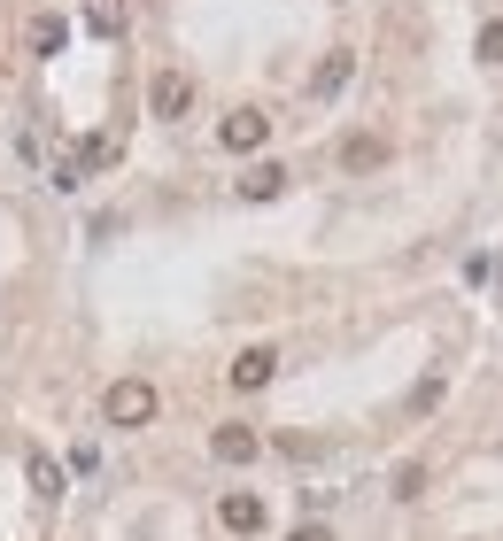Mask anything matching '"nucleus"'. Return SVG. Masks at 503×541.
Returning <instances> with one entry per match:
<instances>
[{
  "mask_svg": "<svg viewBox=\"0 0 503 541\" xmlns=\"http://www.w3.org/2000/svg\"><path fill=\"white\" fill-rule=\"evenodd\" d=\"M101 418H109V426H148L155 418V387L148 379H117V387L101 395Z\"/></svg>",
  "mask_w": 503,
  "mask_h": 541,
  "instance_id": "nucleus-1",
  "label": "nucleus"
},
{
  "mask_svg": "<svg viewBox=\"0 0 503 541\" xmlns=\"http://www.w3.org/2000/svg\"><path fill=\"white\" fill-rule=\"evenodd\" d=\"M148 109H155V116H186V109H194V78H186V70H155Z\"/></svg>",
  "mask_w": 503,
  "mask_h": 541,
  "instance_id": "nucleus-2",
  "label": "nucleus"
},
{
  "mask_svg": "<svg viewBox=\"0 0 503 541\" xmlns=\"http://www.w3.org/2000/svg\"><path fill=\"white\" fill-rule=\"evenodd\" d=\"M264 132H271V116H264V109H233V116H225V132H217V140L233 147V155H256V147H264Z\"/></svg>",
  "mask_w": 503,
  "mask_h": 541,
  "instance_id": "nucleus-3",
  "label": "nucleus"
},
{
  "mask_svg": "<svg viewBox=\"0 0 503 541\" xmlns=\"http://www.w3.org/2000/svg\"><path fill=\"white\" fill-rule=\"evenodd\" d=\"M380 163H387L380 132H349V140H341V171H380Z\"/></svg>",
  "mask_w": 503,
  "mask_h": 541,
  "instance_id": "nucleus-4",
  "label": "nucleus"
},
{
  "mask_svg": "<svg viewBox=\"0 0 503 541\" xmlns=\"http://www.w3.org/2000/svg\"><path fill=\"white\" fill-rule=\"evenodd\" d=\"M271 371H279V356H271V348H240L233 387H240V395H256V387H271Z\"/></svg>",
  "mask_w": 503,
  "mask_h": 541,
  "instance_id": "nucleus-5",
  "label": "nucleus"
},
{
  "mask_svg": "<svg viewBox=\"0 0 503 541\" xmlns=\"http://www.w3.org/2000/svg\"><path fill=\"white\" fill-rule=\"evenodd\" d=\"M271 194H287V171H279V163H256V171H240V201H271Z\"/></svg>",
  "mask_w": 503,
  "mask_h": 541,
  "instance_id": "nucleus-6",
  "label": "nucleus"
},
{
  "mask_svg": "<svg viewBox=\"0 0 503 541\" xmlns=\"http://www.w3.org/2000/svg\"><path fill=\"white\" fill-rule=\"evenodd\" d=\"M349 70H356L349 47H341V55H326V62H318V78H310V93H318V101H333V93L349 86Z\"/></svg>",
  "mask_w": 503,
  "mask_h": 541,
  "instance_id": "nucleus-7",
  "label": "nucleus"
},
{
  "mask_svg": "<svg viewBox=\"0 0 503 541\" xmlns=\"http://www.w3.org/2000/svg\"><path fill=\"white\" fill-rule=\"evenodd\" d=\"M217 518H225L233 534H256V526H264V503H256V495H225V503H217Z\"/></svg>",
  "mask_w": 503,
  "mask_h": 541,
  "instance_id": "nucleus-8",
  "label": "nucleus"
},
{
  "mask_svg": "<svg viewBox=\"0 0 503 541\" xmlns=\"http://www.w3.org/2000/svg\"><path fill=\"white\" fill-rule=\"evenodd\" d=\"M209 449L225 456V464H248V456H256V433H248V426H217V441H209Z\"/></svg>",
  "mask_w": 503,
  "mask_h": 541,
  "instance_id": "nucleus-9",
  "label": "nucleus"
},
{
  "mask_svg": "<svg viewBox=\"0 0 503 541\" xmlns=\"http://www.w3.org/2000/svg\"><path fill=\"white\" fill-rule=\"evenodd\" d=\"M31 47H39V55H55V47H62V24H55V16H39V24H31Z\"/></svg>",
  "mask_w": 503,
  "mask_h": 541,
  "instance_id": "nucleus-10",
  "label": "nucleus"
},
{
  "mask_svg": "<svg viewBox=\"0 0 503 541\" xmlns=\"http://www.w3.org/2000/svg\"><path fill=\"white\" fill-rule=\"evenodd\" d=\"M480 55H488V62H503V24H480Z\"/></svg>",
  "mask_w": 503,
  "mask_h": 541,
  "instance_id": "nucleus-11",
  "label": "nucleus"
},
{
  "mask_svg": "<svg viewBox=\"0 0 503 541\" xmlns=\"http://www.w3.org/2000/svg\"><path fill=\"white\" fill-rule=\"evenodd\" d=\"M295 541H333V534H326V526H302V534H295Z\"/></svg>",
  "mask_w": 503,
  "mask_h": 541,
  "instance_id": "nucleus-12",
  "label": "nucleus"
}]
</instances>
